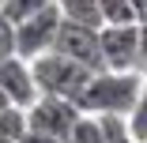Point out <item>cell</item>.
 I'll list each match as a JSON object with an SVG mask.
<instances>
[{"label": "cell", "mask_w": 147, "mask_h": 143, "mask_svg": "<svg viewBox=\"0 0 147 143\" xmlns=\"http://www.w3.org/2000/svg\"><path fill=\"white\" fill-rule=\"evenodd\" d=\"M8 105H11V102H8V94H4V91H0V109H8Z\"/></svg>", "instance_id": "obj_18"}, {"label": "cell", "mask_w": 147, "mask_h": 143, "mask_svg": "<svg viewBox=\"0 0 147 143\" xmlns=\"http://www.w3.org/2000/svg\"><path fill=\"white\" fill-rule=\"evenodd\" d=\"M68 143H106L102 139V128H98V117H91V113H79L72 132H68Z\"/></svg>", "instance_id": "obj_11"}, {"label": "cell", "mask_w": 147, "mask_h": 143, "mask_svg": "<svg viewBox=\"0 0 147 143\" xmlns=\"http://www.w3.org/2000/svg\"><path fill=\"white\" fill-rule=\"evenodd\" d=\"M0 143H15V139H0Z\"/></svg>", "instance_id": "obj_19"}, {"label": "cell", "mask_w": 147, "mask_h": 143, "mask_svg": "<svg viewBox=\"0 0 147 143\" xmlns=\"http://www.w3.org/2000/svg\"><path fill=\"white\" fill-rule=\"evenodd\" d=\"M15 143H64V139H57V136H49V132H38V128H23Z\"/></svg>", "instance_id": "obj_14"}, {"label": "cell", "mask_w": 147, "mask_h": 143, "mask_svg": "<svg viewBox=\"0 0 147 143\" xmlns=\"http://www.w3.org/2000/svg\"><path fill=\"white\" fill-rule=\"evenodd\" d=\"M143 143H147V139H143Z\"/></svg>", "instance_id": "obj_20"}, {"label": "cell", "mask_w": 147, "mask_h": 143, "mask_svg": "<svg viewBox=\"0 0 147 143\" xmlns=\"http://www.w3.org/2000/svg\"><path fill=\"white\" fill-rule=\"evenodd\" d=\"M0 91H4L8 102L19 105V109H26L38 98V83H34V72H30V60H26V56L11 53V56L0 60Z\"/></svg>", "instance_id": "obj_7"}, {"label": "cell", "mask_w": 147, "mask_h": 143, "mask_svg": "<svg viewBox=\"0 0 147 143\" xmlns=\"http://www.w3.org/2000/svg\"><path fill=\"white\" fill-rule=\"evenodd\" d=\"M98 15L102 23H140L136 0H98Z\"/></svg>", "instance_id": "obj_10"}, {"label": "cell", "mask_w": 147, "mask_h": 143, "mask_svg": "<svg viewBox=\"0 0 147 143\" xmlns=\"http://www.w3.org/2000/svg\"><path fill=\"white\" fill-rule=\"evenodd\" d=\"M136 8H140V19L147 15V0H136Z\"/></svg>", "instance_id": "obj_16"}, {"label": "cell", "mask_w": 147, "mask_h": 143, "mask_svg": "<svg viewBox=\"0 0 147 143\" xmlns=\"http://www.w3.org/2000/svg\"><path fill=\"white\" fill-rule=\"evenodd\" d=\"M11 53H15V23H8L0 15V60L11 56Z\"/></svg>", "instance_id": "obj_13"}, {"label": "cell", "mask_w": 147, "mask_h": 143, "mask_svg": "<svg viewBox=\"0 0 147 143\" xmlns=\"http://www.w3.org/2000/svg\"><path fill=\"white\" fill-rule=\"evenodd\" d=\"M57 26H61V11H57V4L45 8V11H38V15H30V19H23V23H15V53L26 56V60H34L38 53L53 49Z\"/></svg>", "instance_id": "obj_6"}, {"label": "cell", "mask_w": 147, "mask_h": 143, "mask_svg": "<svg viewBox=\"0 0 147 143\" xmlns=\"http://www.w3.org/2000/svg\"><path fill=\"white\" fill-rule=\"evenodd\" d=\"M143 91V75L140 72H113V68H102L87 79V87L79 91L76 105L79 113H128L136 105Z\"/></svg>", "instance_id": "obj_1"}, {"label": "cell", "mask_w": 147, "mask_h": 143, "mask_svg": "<svg viewBox=\"0 0 147 143\" xmlns=\"http://www.w3.org/2000/svg\"><path fill=\"white\" fill-rule=\"evenodd\" d=\"M57 11H61L64 19H79V23L102 26V15H98V0H57Z\"/></svg>", "instance_id": "obj_9"}, {"label": "cell", "mask_w": 147, "mask_h": 143, "mask_svg": "<svg viewBox=\"0 0 147 143\" xmlns=\"http://www.w3.org/2000/svg\"><path fill=\"white\" fill-rule=\"evenodd\" d=\"M140 75H143V83H147V56L140 60Z\"/></svg>", "instance_id": "obj_17"}, {"label": "cell", "mask_w": 147, "mask_h": 143, "mask_svg": "<svg viewBox=\"0 0 147 143\" xmlns=\"http://www.w3.org/2000/svg\"><path fill=\"white\" fill-rule=\"evenodd\" d=\"M140 38H143V56H147V15L140 19Z\"/></svg>", "instance_id": "obj_15"}, {"label": "cell", "mask_w": 147, "mask_h": 143, "mask_svg": "<svg viewBox=\"0 0 147 143\" xmlns=\"http://www.w3.org/2000/svg\"><path fill=\"white\" fill-rule=\"evenodd\" d=\"M53 4H57V0H0V15H4L8 23H23V19L53 8Z\"/></svg>", "instance_id": "obj_8"}, {"label": "cell", "mask_w": 147, "mask_h": 143, "mask_svg": "<svg viewBox=\"0 0 147 143\" xmlns=\"http://www.w3.org/2000/svg\"><path fill=\"white\" fill-rule=\"evenodd\" d=\"M128 128H132L136 143H143V139H147V83H143V91H140L136 105L128 109Z\"/></svg>", "instance_id": "obj_12"}, {"label": "cell", "mask_w": 147, "mask_h": 143, "mask_svg": "<svg viewBox=\"0 0 147 143\" xmlns=\"http://www.w3.org/2000/svg\"><path fill=\"white\" fill-rule=\"evenodd\" d=\"M53 49L64 53L68 60H76V64H83V68H91V72H102L98 26H91V23H79V19H64V15H61V26H57Z\"/></svg>", "instance_id": "obj_4"}, {"label": "cell", "mask_w": 147, "mask_h": 143, "mask_svg": "<svg viewBox=\"0 0 147 143\" xmlns=\"http://www.w3.org/2000/svg\"><path fill=\"white\" fill-rule=\"evenodd\" d=\"M23 113H26V128L49 132V136L68 143V132H72V124L79 117V105L68 102V98H57V94H38Z\"/></svg>", "instance_id": "obj_5"}, {"label": "cell", "mask_w": 147, "mask_h": 143, "mask_svg": "<svg viewBox=\"0 0 147 143\" xmlns=\"http://www.w3.org/2000/svg\"><path fill=\"white\" fill-rule=\"evenodd\" d=\"M30 72H34V83H38V94H57V98H68V102H76L79 91L87 87V79L94 75L91 68L68 60V56L57 53V49L38 53L30 60Z\"/></svg>", "instance_id": "obj_2"}, {"label": "cell", "mask_w": 147, "mask_h": 143, "mask_svg": "<svg viewBox=\"0 0 147 143\" xmlns=\"http://www.w3.org/2000/svg\"><path fill=\"white\" fill-rule=\"evenodd\" d=\"M98 49H102V68L140 72V60H143L140 23H102L98 26Z\"/></svg>", "instance_id": "obj_3"}]
</instances>
